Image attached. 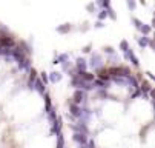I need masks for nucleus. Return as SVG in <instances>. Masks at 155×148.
I'll list each match as a JSON object with an SVG mask.
<instances>
[{
	"label": "nucleus",
	"instance_id": "obj_1",
	"mask_svg": "<svg viewBox=\"0 0 155 148\" xmlns=\"http://www.w3.org/2000/svg\"><path fill=\"white\" fill-rule=\"evenodd\" d=\"M74 139L77 140V142H81V143H85V142H86V137H85L83 134H75V136H74Z\"/></svg>",
	"mask_w": 155,
	"mask_h": 148
},
{
	"label": "nucleus",
	"instance_id": "obj_2",
	"mask_svg": "<svg viewBox=\"0 0 155 148\" xmlns=\"http://www.w3.org/2000/svg\"><path fill=\"white\" fill-rule=\"evenodd\" d=\"M81 99H83V94L80 91H77V93H75V102H81Z\"/></svg>",
	"mask_w": 155,
	"mask_h": 148
},
{
	"label": "nucleus",
	"instance_id": "obj_3",
	"mask_svg": "<svg viewBox=\"0 0 155 148\" xmlns=\"http://www.w3.org/2000/svg\"><path fill=\"white\" fill-rule=\"evenodd\" d=\"M60 77H62V76H60L58 73H54V74H52V82H57V80H60Z\"/></svg>",
	"mask_w": 155,
	"mask_h": 148
}]
</instances>
